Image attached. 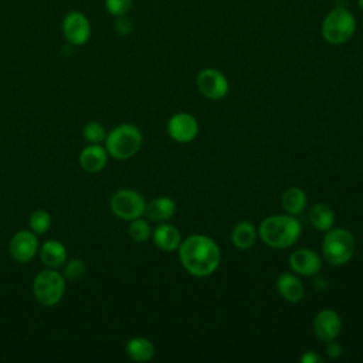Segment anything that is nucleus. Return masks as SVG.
Masks as SVG:
<instances>
[{
    "instance_id": "1",
    "label": "nucleus",
    "mask_w": 363,
    "mask_h": 363,
    "mask_svg": "<svg viewBox=\"0 0 363 363\" xmlns=\"http://www.w3.org/2000/svg\"><path fill=\"white\" fill-rule=\"evenodd\" d=\"M183 268L193 277L211 275L220 265L221 252L214 240L203 234H191L177 248Z\"/></svg>"
},
{
    "instance_id": "2",
    "label": "nucleus",
    "mask_w": 363,
    "mask_h": 363,
    "mask_svg": "<svg viewBox=\"0 0 363 363\" xmlns=\"http://www.w3.org/2000/svg\"><path fill=\"white\" fill-rule=\"evenodd\" d=\"M258 235L264 244L272 248H288L301 235V224L295 216H269L258 227Z\"/></svg>"
},
{
    "instance_id": "3",
    "label": "nucleus",
    "mask_w": 363,
    "mask_h": 363,
    "mask_svg": "<svg viewBox=\"0 0 363 363\" xmlns=\"http://www.w3.org/2000/svg\"><path fill=\"white\" fill-rule=\"evenodd\" d=\"M142 147V133L130 123L113 128L105 138V149L116 160H126L135 156Z\"/></svg>"
},
{
    "instance_id": "4",
    "label": "nucleus",
    "mask_w": 363,
    "mask_h": 363,
    "mask_svg": "<svg viewBox=\"0 0 363 363\" xmlns=\"http://www.w3.org/2000/svg\"><path fill=\"white\" fill-rule=\"evenodd\" d=\"M356 30V20L353 14L343 6L330 10L322 21L320 33L326 43L339 45L352 38Z\"/></svg>"
},
{
    "instance_id": "5",
    "label": "nucleus",
    "mask_w": 363,
    "mask_h": 363,
    "mask_svg": "<svg viewBox=\"0 0 363 363\" xmlns=\"http://www.w3.org/2000/svg\"><path fill=\"white\" fill-rule=\"evenodd\" d=\"M356 242L350 231L345 228H330L322 241V254L330 265L339 267L350 261L354 254Z\"/></svg>"
},
{
    "instance_id": "6",
    "label": "nucleus",
    "mask_w": 363,
    "mask_h": 363,
    "mask_svg": "<svg viewBox=\"0 0 363 363\" xmlns=\"http://www.w3.org/2000/svg\"><path fill=\"white\" fill-rule=\"evenodd\" d=\"M65 292V278L54 268L40 271L33 281V294L43 306L57 305Z\"/></svg>"
},
{
    "instance_id": "7",
    "label": "nucleus",
    "mask_w": 363,
    "mask_h": 363,
    "mask_svg": "<svg viewBox=\"0 0 363 363\" xmlns=\"http://www.w3.org/2000/svg\"><path fill=\"white\" fill-rule=\"evenodd\" d=\"M112 213L125 221H132L138 217H142L145 213L146 201L136 190L121 189L115 191L109 200Z\"/></svg>"
},
{
    "instance_id": "8",
    "label": "nucleus",
    "mask_w": 363,
    "mask_h": 363,
    "mask_svg": "<svg viewBox=\"0 0 363 363\" xmlns=\"http://www.w3.org/2000/svg\"><path fill=\"white\" fill-rule=\"evenodd\" d=\"M199 91L208 99H221L228 94V81L216 68H204L196 78Z\"/></svg>"
},
{
    "instance_id": "9",
    "label": "nucleus",
    "mask_w": 363,
    "mask_h": 363,
    "mask_svg": "<svg viewBox=\"0 0 363 363\" xmlns=\"http://www.w3.org/2000/svg\"><path fill=\"white\" fill-rule=\"evenodd\" d=\"M38 251V238L37 234L31 230L17 231L9 244V252L11 258L17 262H28L34 258Z\"/></svg>"
},
{
    "instance_id": "10",
    "label": "nucleus",
    "mask_w": 363,
    "mask_h": 363,
    "mask_svg": "<svg viewBox=\"0 0 363 363\" xmlns=\"http://www.w3.org/2000/svg\"><path fill=\"white\" fill-rule=\"evenodd\" d=\"M167 133L173 140L179 143L191 142L199 133V122L190 113H174L167 122Z\"/></svg>"
},
{
    "instance_id": "11",
    "label": "nucleus",
    "mask_w": 363,
    "mask_h": 363,
    "mask_svg": "<svg viewBox=\"0 0 363 363\" xmlns=\"http://www.w3.org/2000/svg\"><path fill=\"white\" fill-rule=\"evenodd\" d=\"M62 33L69 44L82 45L91 35V26L82 13L72 11L68 13L62 21Z\"/></svg>"
},
{
    "instance_id": "12",
    "label": "nucleus",
    "mask_w": 363,
    "mask_h": 363,
    "mask_svg": "<svg viewBox=\"0 0 363 363\" xmlns=\"http://www.w3.org/2000/svg\"><path fill=\"white\" fill-rule=\"evenodd\" d=\"M342 329V319L337 312L332 309H323L316 313L313 319V332L322 342L335 340Z\"/></svg>"
},
{
    "instance_id": "13",
    "label": "nucleus",
    "mask_w": 363,
    "mask_h": 363,
    "mask_svg": "<svg viewBox=\"0 0 363 363\" xmlns=\"http://www.w3.org/2000/svg\"><path fill=\"white\" fill-rule=\"evenodd\" d=\"M289 265L292 271L298 275L312 277L319 272L322 267V259L315 251L309 248H299L289 255Z\"/></svg>"
},
{
    "instance_id": "14",
    "label": "nucleus",
    "mask_w": 363,
    "mask_h": 363,
    "mask_svg": "<svg viewBox=\"0 0 363 363\" xmlns=\"http://www.w3.org/2000/svg\"><path fill=\"white\" fill-rule=\"evenodd\" d=\"M78 160L84 172L98 173L106 166L108 152L99 143H91L81 150Z\"/></svg>"
},
{
    "instance_id": "15",
    "label": "nucleus",
    "mask_w": 363,
    "mask_h": 363,
    "mask_svg": "<svg viewBox=\"0 0 363 363\" xmlns=\"http://www.w3.org/2000/svg\"><path fill=\"white\" fill-rule=\"evenodd\" d=\"M152 238L155 245L166 252H172L176 251L182 242V235L180 231L177 230V227H174L173 224H159L153 233H152Z\"/></svg>"
},
{
    "instance_id": "16",
    "label": "nucleus",
    "mask_w": 363,
    "mask_h": 363,
    "mask_svg": "<svg viewBox=\"0 0 363 363\" xmlns=\"http://www.w3.org/2000/svg\"><path fill=\"white\" fill-rule=\"evenodd\" d=\"M176 213V203L169 197H156L146 203L145 216L157 223H164L170 220Z\"/></svg>"
},
{
    "instance_id": "17",
    "label": "nucleus",
    "mask_w": 363,
    "mask_h": 363,
    "mask_svg": "<svg viewBox=\"0 0 363 363\" xmlns=\"http://www.w3.org/2000/svg\"><path fill=\"white\" fill-rule=\"evenodd\" d=\"M278 294L288 302H298L303 298V285L301 279L289 272H284L278 277L277 282Z\"/></svg>"
},
{
    "instance_id": "18",
    "label": "nucleus",
    "mask_w": 363,
    "mask_h": 363,
    "mask_svg": "<svg viewBox=\"0 0 363 363\" xmlns=\"http://www.w3.org/2000/svg\"><path fill=\"white\" fill-rule=\"evenodd\" d=\"M40 258L47 268L57 269L67 261L65 245L57 240H48L40 248Z\"/></svg>"
},
{
    "instance_id": "19",
    "label": "nucleus",
    "mask_w": 363,
    "mask_h": 363,
    "mask_svg": "<svg viewBox=\"0 0 363 363\" xmlns=\"http://www.w3.org/2000/svg\"><path fill=\"white\" fill-rule=\"evenodd\" d=\"M255 225L250 221H240L234 225L231 231V242L238 250H250L257 240Z\"/></svg>"
},
{
    "instance_id": "20",
    "label": "nucleus",
    "mask_w": 363,
    "mask_h": 363,
    "mask_svg": "<svg viewBox=\"0 0 363 363\" xmlns=\"http://www.w3.org/2000/svg\"><path fill=\"white\" fill-rule=\"evenodd\" d=\"M126 353L133 362H149L155 356L153 343L142 336H136L128 340Z\"/></svg>"
},
{
    "instance_id": "21",
    "label": "nucleus",
    "mask_w": 363,
    "mask_h": 363,
    "mask_svg": "<svg viewBox=\"0 0 363 363\" xmlns=\"http://www.w3.org/2000/svg\"><path fill=\"white\" fill-rule=\"evenodd\" d=\"M281 203L286 214L299 216L306 207V194L299 187H289L282 193Z\"/></svg>"
},
{
    "instance_id": "22",
    "label": "nucleus",
    "mask_w": 363,
    "mask_h": 363,
    "mask_svg": "<svg viewBox=\"0 0 363 363\" xmlns=\"http://www.w3.org/2000/svg\"><path fill=\"white\" fill-rule=\"evenodd\" d=\"M309 221L318 231H328L335 224L333 210L323 203H316L309 211Z\"/></svg>"
},
{
    "instance_id": "23",
    "label": "nucleus",
    "mask_w": 363,
    "mask_h": 363,
    "mask_svg": "<svg viewBox=\"0 0 363 363\" xmlns=\"http://www.w3.org/2000/svg\"><path fill=\"white\" fill-rule=\"evenodd\" d=\"M128 233H129V237L136 242H146L152 235L149 223L140 217L130 221Z\"/></svg>"
},
{
    "instance_id": "24",
    "label": "nucleus",
    "mask_w": 363,
    "mask_h": 363,
    "mask_svg": "<svg viewBox=\"0 0 363 363\" xmlns=\"http://www.w3.org/2000/svg\"><path fill=\"white\" fill-rule=\"evenodd\" d=\"M30 230L35 234H44L51 227V217L45 210H35L28 218Z\"/></svg>"
},
{
    "instance_id": "25",
    "label": "nucleus",
    "mask_w": 363,
    "mask_h": 363,
    "mask_svg": "<svg viewBox=\"0 0 363 363\" xmlns=\"http://www.w3.org/2000/svg\"><path fill=\"white\" fill-rule=\"evenodd\" d=\"M86 272V265L81 258H72L69 259L64 267V278L69 281H77L82 278Z\"/></svg>"
},
{
    "instance_id": "26",
    "label": "nucleus",
    "mask_w": 363,
    "mask_h": 363,
    "mask_svg": "<svg viewBox=\"0 0 363 363\" xmlns=\"http://www.w3.org/2000/svg\"><path fill=\"white\" fill-rule=\"evenodd\" d=\"M82 133H84L85 140H88L89 143H101L106 138L105 129L99 122H88L84 126Z\"/></svg>"
},
{
    "instance_id": "27",
    "label": "nucleus",
    "mask_w": 363,
    "mask_h": 363,
    "mask_svg": "<svg viewBox=\"0 0 363 363\" xmlns=\"http://www.w3.org/2000/svg\"><path fill=\"white\" fill-rule=\"evenodd\" d=\"M132 1L133 0H105V6L112 16L119 17L128 13V10L132 6Z\"/></svg>"
},
{
    "instance_id": "28",
    "label": "nucleus",
    "mask_w": 363,
    "mask_h": 363,
    "mask_svg": "<svg viewBox=\"0 0 363 363\" xmlns=\"http://www.w3.org/2000/svg\"><path fill=\"white\" fill-rule=\"evenodd\" d=\"M115 30L121 34V35H126L128 33L132 31V21L123 16H119L118 20L115 21Z\"/></svg>"
},
{
    "instance_id": "29",
    "label": "nucleus",
    "mask_w": 363,
    "mask_h": 363,
    "mask_svg": "<svg viewBox=\"0 0 363 363\" xmlns=\"http://www.w3.org/2000/svg\"><path fill=\"white\" fill-rule=\"evenodd\" d=\"M326 343H328V346H326V353H328L329 357L336 359V357H339V356L342 354V346H340L337 342L330 340V342H326Z\"/></svg>"
},
{
    "instance_id": "30",
    "label": "nucleus",
    "mask_w": 363,
    "mask_h": 363,
    "mask_svg": "<svg viewBox=\"0 0 363 363\" xmlns=\"http://www.w3.org/2000/svg\"><path fill=\"white\" fill-rule=\"evenodd\" d=\"M301 362H303V363H320L322 357L316 352H305L301 356Z\"/></svg>"
},
{
    "instance_id": "31",
    "label": "nucleus",
    "mask_w": 363,
    "mask_h": 363,
    "mask_svg": "<svg viewBox=\"0 0 363 363\" xmlns=\"http://www.w3.org/2000/svg\"><path fill=\"white\" fill-rule=\"evenodd\" d=\"M357 6L363 10V0H357Z\"/></svg>"
}]
</instances>
